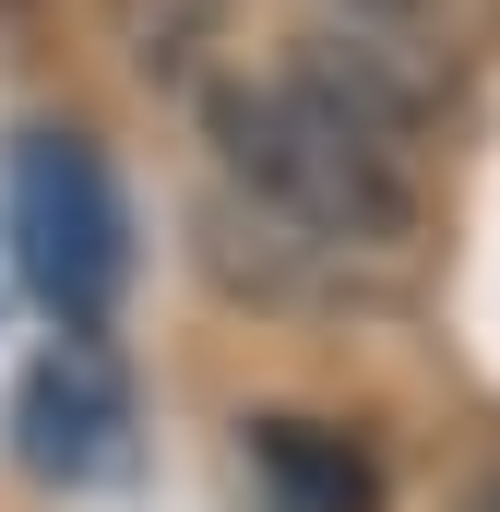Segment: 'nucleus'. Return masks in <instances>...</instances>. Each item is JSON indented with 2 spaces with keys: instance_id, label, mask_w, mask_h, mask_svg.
<instances>
[{
  "instance_id": "nucleus-1",
  "label": "nucleus",
  "mask_w": 500,
  "mask_h": 512,
  "mask_svg": "<svg viewBox=\"0 0 500 512\" xmlns=\"http://www.w3.org/2000/svg\"><path fill=\"white\" fill-rule=\"evenodd\" d=\"M215 143L239 191L298 251H405L417 239V167H405V96L381 72H274L215 96Z\"/></svg>"
},
{
  "instance_id": "nucleus-2",
  "label": "nucleus",
  "mask_w": 500,
  "mask_h": 512,
  "mask_svg": "<svg viewBox=\"0 0 500 512\" xmlns=\"http://www.w3.org/2000/svg\"><path fill=\"white\" fill-rule=\"evenodd\" d=\"M12 262L48 298V322H108L131 274V227H120V179L84 131H36L12 155Z\"/></svg>"
},
{
  "instance_id": "nucleus-3",
  "label": "nucleus",
  "mask_w": 500,
  "mask_h": 512,
  "mask_svg": "<svg viewBox=\"0 0 500 512\" xmlns=\"http://www.w3.org/2000/svg\"><path fill=\"white\" fill-rule=\"evenodd\" d=\"M12 441H24V465L60 477V489L108 477V465L131 453V382H120V358L96 346V322H60V346L24 370V393H12Z\"/></svg>"
},
{
  "instance_id": "nucleus-4",
  "label": "nucleus",
  "mask_w": 500,
  "mask_h": 512,
  "mask_svg": "<svg viewBox=\"0 0 500 512\" xmlns=\"http://www.w3.org/2000/svg\"><path fill=\"white\" fill-rule=\"evenodd\" d=\"M250 477L274 512H381V465L310 417H250Z\"/></svg>"
},
{
  "instance_id": "nucleus-5",
  "label": "nucleus",
  "mask_w": 500,
  "mask_h": 512,
  "mask_svg": "<svg viewBox=\"0 0 500 512\" xmlns=\"http://www.w3.org/2000/svg\"><path fill=\"white\" fill-rule=\"evenodd\" d=\"M346 12H429V0H346Z\"/></svg>"
},
{
  "instance_id": "nucleus-6",
  "label": "nucleus",
  "mask_w": 500,
  "mask_h": 512,
  "mask_svg": "<svg viewBox=\"0 0 500 512\" xmlns=\"http://www.w3.org/2000/svg\"><path fill=\"white\" fill-rule=\"evenodd\" d=\"M465 512H500V477H489V489H477V501H465Z\"/></svg>"
}]
</instances>
